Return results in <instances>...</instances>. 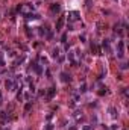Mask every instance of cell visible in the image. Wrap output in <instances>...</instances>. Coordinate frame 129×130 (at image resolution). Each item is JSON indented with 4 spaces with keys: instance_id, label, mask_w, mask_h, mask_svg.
Masks as SVG:
<instances>
[{
    "instance_id": "obj_14",
    "label": "cell",
    "mask_w": 129,
    "mask_h": 130,
    "mask_svg": "<svg viewBox=\"0 0 129 130\" xmlns=\"http://www.w3.org/2000/svg\"><path fill=\"white\" fill-rule=\"evenodd\" d=\"M84 130H91V129H90V127H84Z\"/></svg>"
},
{
    "instance_id": "obj_5",
    "label": "cell",
    "mask_w": 129,
    "mask_h": 130,
    "mask_svg": "<svg viewBox=\"0 0 129 130\" xmlns=\"http://www.w3.org/2000/svg\"><path fill=\"white\" fill-rule=\"evenodd\" d=\"M64 26V17H59V20H58V23H56V30H61Z\"/></svg>"
},
{
    "instance_id": "obj_4",
    "label": "cell",
    "mask_w": 129,
    "mask_h": 130,
    "mask_svg": "<svg viewBox=\"0 0 129 130\" xmlns=\"http://www.w3.org/2000/svg\"><path fill=\"white\" fill-rule=\"evenodd\" d=\"M50 11H52L53 14H55V12H59V11H61V6L58 5V3H53V5L50 6Z\"/></svg>"
},
{
    "instance_id": "obj_13",
    "label": "cell",
    "mask_w": 129,
    "mask_h": 130,
    "mask_svg": "<svg viewBox=\"0 0 129 130\" xmlns=\"http://www.w3.org/2000/svg\"><path fill=\"white\" fill-rule=\"evenodd\" d=\"M0 104H2V92H0Z\"/></svg>"
},
{
    "instance_id": "obj_7",
    "label": "cell",
    "mask_w": 129,
    "mask_h": 130,
    "mask_svg": "<svg viewBox=\"0 0 129 130\" xmlns=\"http://www.w3.org/2000/svg\"><path fill=\"white\" fill-rule=\"evenodd\" d=\"M61 76H62V80H64V82H70V80H71L70 74H67V73H62Z\"/></svg>"
},
{
    "instance_id": "obj_8",
    "label": "cell",
    "mask_w": 129,
    "mask_h": 130,
    "mask_svg": "<svg viewBox=\"0 0 129 130\" xmlns=\"http://www.w3.org/2000/svg\"><path fill=\"white\" fill-rule=\"evenodd\" d=\"M55 91H56V89H55V88H50V89H49V91H47V97H49V98H52V97H53V95H55Z\"/></svg>"
},
{
    "instance_id": "obj_12",
    "label": "cell",
    "mask_w": 129,
    "mask_h": 130,
    "mask_svg": "<svg viewBox=\"0 0 129 130\" xmlns=\"http://www.w3.org/2000/svg\"><path fill=\"white\" fill-rule=\"evenodd\" d=\"M111 115H112V117L116 118V109H111Z\"/></svg>"
},
{
    "instance_id": "obj_11",
    "label": "cell",
    "mask_w": 129,
    "mask_h": 130,
    "mask_svg": "<svg viewBox=\"0 0 129 130\" xmlns=\"http://www.w3.org/2000/svg\"><path fill=\"white\" fill-rule=\"evenodd\" d=\"M30 107H32V104H30V103H27V104H26V107H24V109H26V110H29Z\"/></svg>"
},
{
    "instance_id": "obj_6",
    "label": "cell",
    "mask_w": 129,
    "mask_h": 130,
    "mask_svg": "<svg viewBox=\"0 0 129 130\" xmlns=\"http://www.w3.org/2000/svg\"><path fill=\"white\" fill-rule=\"evenodd\" d=\"M123 47H125V44L123 42H119V57H123Z\"/></svg>"
},
{
    "instance_id": "obj_2",
    "label": "cell",
    "mask_w": 129,
    "mask_h": 130,
    "mask_svg": "<svg viewBox=\"0 0 129 130\" xmlns=\"http://www.w3.org/2000/svg\"><path fill=\"white\" fill-rule=\"evenodd\" d=\"M69 20H70V21L79 20V14H77V12H70V14H69Z\"/></svg>"
},
{
    "instance_id": "obj_1",
    "label": "cell",
    "mask_w": 129,
    "mask_h": 130,
    "mask_svg": "<svg viewBox=\"0 0 129 130\" xmlns=\"http://www.w3.org/2000/svg\"><path fill=\"white\" fill-rule=\"evenodd\" d=\"M18 11L21 14H24V15H27V14L32 12V5H30V3H23V5L18 6Z\"/></svg>"
},
{
    "instance_id": "obj_10",
    "label": "cell",
    "mask_w": 129,
    "mask_h": 130,
    "mask_svg": "<svg viewBox=\"0 0 129 130\" xmlns=\"http://www.w3.org/2000/svg\"><path fill=\"white\" fill-rule=\"evenodd\" d=\"M53 56H55V57H58V56H59V50H58V49L53 50Z\"/></svg>"
},
{
    "instance_id": "obj_3",
    "label": "cell",
    "mask_w": 129,
    "mask_h": 130,
    "mask_svg": "<svg viewBox=\"0 0 129 130\" xmlns=\"http://www.w3.org/2000/svg\"><path fill=\"white\" fill-rule=\"evenodd\" d=\"M91 52L94 53V55H100V49L97 47V44H96V42H93V44H91Z\"/></svg>"
},
{
    "instance_id": "obj_9",
    "label": "cell",
    "mask_w": 129,
    "mask_h": 130,
    "mask_svg": "<svg viewBox=\"0 0 129 130\" xmlns=\"http://www.w3.org/2000/svg\"><path fill=\"white\" fill-rule=\"evenodd\" d=\"M6 88H8L9 91H12V88H14V82H12V80H8V82H6Z\"/></svg>"
}]
</instances>
